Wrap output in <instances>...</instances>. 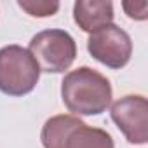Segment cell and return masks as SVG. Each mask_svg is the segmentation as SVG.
Wrapping results in <instances>:
<instances>
[{"mask_svg":"<svg viewBox=\"0 0 148 148\" xmlns=\"http://www.w3.org/2000/svg\"><path fill=\"white\" fill-rule=\"evenodd\" d=\"M112 84L99 71L80 66L68 71L61 82V98L75 115H101L112 103Z\"/></svg>","mask_w":148,"mask_h":148,"instance_id":"cell-1","label":"cell"},{"mask_svg":"<svg viewBox=\"0 0 148 148\" xmlns=\"http://www.w3.org/2000/svg\"><path fill=\"white\" fill-rule=\"evenodd\" d=\"M40 139L44 148H115L105 129L89 127L73 115H54L45 120Z\"/></svg>","mask_w":148,"mask_h":148,"instance_id":"cell-2","label":"cell"},{"mask_svg":"<svg viewBox=\"0 0 148 148\" xmlns=\"http://www.w3.org/2000/svg\"><path fill=\"white\" fill-rule=\"evenodd\" d=\"M40 79V68L28 49L5 45L0 49V91L7 96L30 94Z\"/></svg>","mask_w":148,"mask_h":148,"instance_id":"cell-3","label":"cell"},{"mask_svg":"<svg viewBox=\"0 0 148 148\" xmlns=\"http://www.w3.org/2000/svg\"><path fill=\"white\" fill-rule=\"evenodd\" d=\"M28 51L40 71L45 73H63L77 58V44L73 37L59 28L38 32L30 40Z\"/></svg>","mask_w":148,"mask_h":148,"instance_id":"cell-4","label":"cell"},{"mask_svg":"<svg viewBox=\"0 0 148 148\" xmlns=\"http://www.w3.org/2000/svg\"><path fill=\"white\" fill-rule=\"evenodd\" d=\"M87 51L101 64L112 70H120L132 56V40L125 30L112 23L91 33L87 40Z\"/></svg>","mask_w":148,"mask_h":148,"instance_id":"cell-5","label":"cell"},{"mask_svg":"<svg viewBox=\"0 0 148 148\" xmlns=\"http://www.w3.org/2000/svg\"><path fill=\"white\" fill-rule=\"evenodd\" d=\"M110 117L131 145L148 141V101L145 96H124L112 105Z\"/></svg>","mask_w":148,"mask_h":148,"instance_id":"cell-6","label":"cell"},{"mask_svg":"<svg viewBox=\"0 0 148 148\" xmlns=\"http://www.w3.org/2000/svg\"><path fill=\"white\" fill-rule=\"evenodd\" d=\"M113 18V4L110 0H77L73 5V19L87 33L112 25Z\"/></svg>","mask_w":148,"mask_h":148,"instance_id":"cell-7","label":"cell"},{"mask_svg":"<svg viewBox=\"0 0 148 148\" xmlns=\"http://www.w3.org/2000/svg\"><path fill=\"white\" fill-rule=\"evenodd\" d=\"M18 5L33 18H49L59 11V2L56 0H19Z\"/></svg>","mask_w":148,"mask_h":148,"instance_id":"cell-8","label":"cell"},{"mask_svg":"<svg viewBox=\"0 0 148 148\" xmlns=\"http://www.w3.org/2000/svg\"><path fill=\"white\" fill-rule=\"evenodd\" d=\"M122 7L131 19L145 21L148 18V4L146 2H124Z\"/></svg>","mask_w":148,"mask_h":148,"instance_id":"cell-9","label":"cell"}]
</instances>
